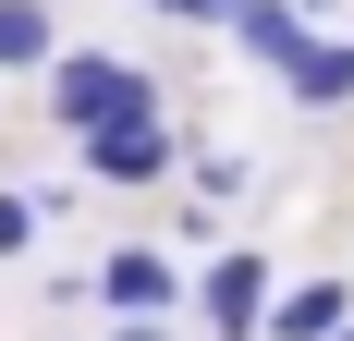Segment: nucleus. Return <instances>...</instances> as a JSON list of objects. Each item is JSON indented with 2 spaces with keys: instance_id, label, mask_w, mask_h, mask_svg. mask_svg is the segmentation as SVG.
<instances>
[{
  "instance_id": "obj_13",
  "label": "nucleus",
  "mask_w": 354,
  "mask_h": 341,
  "mask_svg": "<svg viewBox=\"0 0 354 341\" xmlns=\"http://www.w3.org/2000/svg\"><path fill=\"white\" fill-rule=\"evenodd\" d=\"M342 341H354V329H342Z\"/></svg>"
},
{
  "instance_id": "obj_8",
  "label": "nucleus",
  "mask_w": 354,
  "mask_h": 341,
  "mask_svg": "<svg viewBox=\"0 0 354 341\" xmlns=\"http://www.w3.org/2000/svg\"><path fill=\"white\" fill-rule=\"evenodd\" d=\"M62 61V12L49 0H0V73H49Z\"/></svg>"
},
{
  "instance_id": "obj_6",
  "label": "nucleus",
  "mask_w": 354,
  "mask_h": 341,
  "mask_svg": "<svg viewBox=\"0 0 354 341\" xmlns=\"http://www.w3.org/2000/svg\"><path fill=\"white\" fill-rule=\"evenodd\" d=\"M281 98L293 110H354V37H306L281 61Z\"/></svg>"
},
{
  "instance_id": "obj_12",
  "label": "nucleus",
  "mask_w": 354,
  "mask_h": 341,
  "mask_svg": "<svg viewBox=\"0 0 354 341\" xmlns=\"http://www.w3.org/2000/svg\"><path fill=\"white\" fill-rule=\"evenodd\" d=\"M110 341H183V329H171V317H122Z\"/></svg>"
},
{
  "instance_id": "obj_11",
  "label": "nucleus",
  "mask_w": 354,
  "mask_h": 341,
  "mask_svg": "<svg viewBox=\"0 0 354 341\" xmlns=\"http://www.w3.org/2000/svg\"><path fill=\"white\" fill-rule=\"evenodd\" d=\"M147 12H171V25H196V37H208V25H232V0H147Z\"/></svg>"
},
{
  "instance_id": "obj_9",
  "label": "nucleus",
  "mask_w": 354,
  "mask_h": 341,
  "mask_svg": "<svg viewBox=\"0 0 354 341\" xmlns=\"http://www.w3.org/2000/svg\"><path fill=\"white\" fill-rule=\"evenodd\" d=\"M37 232H49V195H25V183H0V269H25Z\"/></svg>"
},
{
  "instance_id": "obj_10",
  "label": "nucleus",
  "mask_w": 354,
  "mask_h": 341,
  "mask_svg": "<svg viewBox=\"0 0 354 341\" xmlns=\"http://www.w3.org/2000/svg\"><path fill=\"white\" fill-rule=\"evenodd\" d=\"M183 170H196V207H232V195H245V159H183Z\"/></svg>"
},
{
  "instance_id": "obj_3",
  "label": "nucleus",
  "mask_w": 354,
  "mask_h": 341,
  "mask_svg": "<svg viewBox=\"0 0 354 341\" xmlns=\"http://www.w3.org/2000/svg\"><path fill=\"white\" fill-rule=\"evenodd\" d=\"M269 256H245V244H220L208 269H196V305H208V341H269Z\"/></svg>"
},
{
  "instance_id": "obj_4",
  "label": "nucleus",
  "mask_w": 354,
  "mask_h": 341,
  "mask_svg": "<svg viewBox=\"0 0 354 341\" xmlns=\"http://www.w3.org/2000/svg\"><path fill=\"white\" fill-rule=\"evenodd\" d=\"M86 293H98L110 317H171L183 305V269L159 256V244H110L98 269H86Z\"/></svg>"
},
{
  "instance_id": "obj_2",
  "label": "nucleus",
  "mask_w": 354,
  "mask_h": 341,
  "mask_svg": "<svg viewBox=\"0 0 354 341\" xmlns=\"http://www.w3.org/2000/svg\"><path fill=\"white\" fill-rule=\"evenodd\" d=\"M73 159H86L98 195H147V183H171L196 146H183L171 122H110V135H73Z\"/></svg>"
},
{
  "instance_id": "obj_7",
  "label": "nucleus",
  "mask_w": 354,
  "mask_h": 341,
  "mask_svg": "<svg viewBox=\"0 0 354 341\" xmlns=\"http://www.w3.org/2000/svg\"><path fill=\"white\" fill-rule=\"evenodd\" d=\"M220 37H232L245 61H269V73H281L293 49H306V12H293V0H232V25H220Z\"/></svg>"
},
{
  "instance_id": "obj_5",
  "label": "nucleus",
  "mask_w": 354,
  "mask_h": 341,
  "mask_svg": "<svg viewBox=\"0 0 354 341\" xmlns=\"http://www.w3.org/2000/svg\"><path fill=\"white\" fill-rule=\"evenodd\" d=\"M354 329V280H281V293H269V341H342Z\"/></svg>"
},
{
  "instance_id": "obj_1",
  "label": "nucleus",
  "mask_w": 354,
  "mask_h": 341,
  "mask_svg": "<svg viewBox=\"0 0 354 341\" xmlns=\"http://www.w3.org/2000/svg\"><path fill=\"white\" fill-rule=\"evenodd\" d=\"M49 86V122L62 135H110V122H171L159 110V73L147 61H122V49H62V61L37 73Z\"/></svg>"
}]
</instances>
